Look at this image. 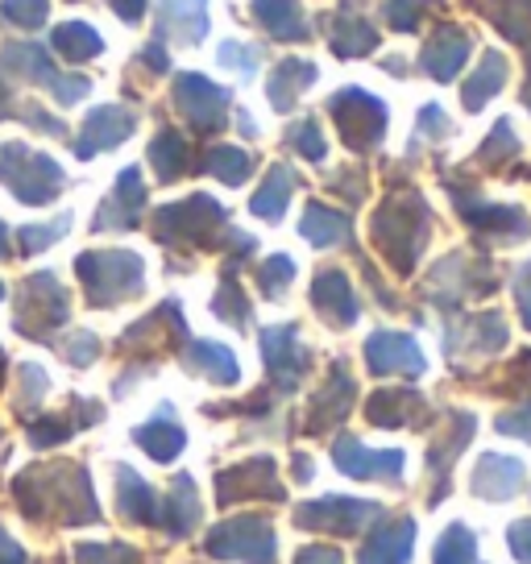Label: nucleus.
<instances>
[{
  "instance_id": "53",
  "label": "nucleus",
  "mask_w": 531,
  "mask_h": 564,
  "mask_svg": "<svg viewBox=\"0 0 531 564\" xmlns=\"http://www.w3.org/2000/svg\"><path fill=\"white\" fill-rule=\"evenodd\" d=\"M63 357L72 361V366H91L96 357H100V340L91 333H75L67 345H63Z\"/></svg>"
},
{
  "instance_id": "64",
  "label": "nucleus",
  "mask_w": 531,
  "mask_h": 564,
  "mask_svg": "<svg viewBox=\"0 0 531 564\" xmlns=\"http://www.w3.org/2000/svg\"><path fill=\"white\" fill-rule=\"evenodd\" d=\"M0 300H4V282H0Z\"/></svg>"
},
{
  "instance_id": "45",
  "label": "nucleus",
  "mask_w": 531,
  "mask_h": 564,
  "mask_svg": "<svg viewBox=\"0 0 531 564\" xmlns=\"http://www.w3.org/2000/svg\"><path fill=\"white\" fill-rule=\"evenodd\" d=\"M295 279V262L286 258V253H270L262 265H258V286H262L270 300H279L286 286Z\"/></svg>"
},
{
  "instance_id": "10",
  "label": "nucleus",
  "mask_w": 531,
  "mask_h": 564,
  "mask_svg": "<svg viewBox=\"0 0 531 564\" xmlns=\"http://www.w3.org/2000/svg\"><path fill=\"white\" fill-rule=\"evenodd\" d=\"M258 345H262V366L270 387L279 394H295L300 378L307 373V349L300 340V324H274L258 336Z\"/></svg>"
},
{
  "instance_id": "49",
  "label": "nucleus",
  "mask_w": 531,
  "mask_h": 564,
  "mask_svg": "<svg viewBox=\"0 0 531 564\" xmlns=\"http://www.w3.org/2000/svg\"><path fill=\"white\" fill-rule=\"evenodd\" d=\"M67 229H72V216H58L54 225H25V229L18 232V241H21V249H25V253H37V249L54 246V241H58Z\"/></svg>"
},
{
  "instance_id": "29",
  "label": "nucleus",
  "mask_w": 531,
  "mask_h": 564,
  "mask_svg": "<svg viewBox=\"0 0 531 564\" xmlns=\"http://www.w3.org/2000/svg\"><path fill=\"white\" fill-rule=\"evenodd\" d=\"M159 523L166 528L171 540H183V535L195 531V523H199V490H195V481L187 474H178L171 481L166 498L159 502Z\"/></svg>"
},
{
  "instance_id": "27",
  "label": "nucleus",
  "mask_w": 531,
  "mask_h": 564,
  "mask_svg": "<svg viewBox=\"0 0 531 564\" xmlns=\"http://www.w3.org/2000/svg\"><path fill=\"white\" fill-rule=\"evenodd\" d=\"M175 37L183 46H195L208 37V0H162L159 9V42Z\"/></svg>"
},
{
  "instance_id": "6",
  "label": "nucleus",
  "mask_w": 531,
  "mask_h": 564,
  "mask_svg": "<svg viewBox=\"0 0 531 564\" xmlns=\"http://www.w3.org/2000/svg\"><path fill=\"white\" fill-rule=\"evenodd\" d=\"M490 291H495V270L486 258H474V253H448L427 279V300L444 312H453L465 300H481Z\"/></svg>"
},
{
  "instance_id": "52",
  "label": "nucleus",
  "mask_w": 531,
  "mask_h": 564,
  "mask_svg": "<svg viewBox=\"0 0 531 564\" xmlns=\"http://www.w3.org/2000/svg\"><path fill=\"white\" fill-rule=\"evenodd\" d=\"M258 63H262V51H258V46H241V42H225V46H220V67L253 75Z\"/></svg>"
},
{
  "instance_id": "43",
  "label": "nucleus",
  "mask_w": 531,
  "mask_h": 564,
  "mask_svg": "<svg viewBox=\"0 0 531 564\" xmlns=\"http://www.w3.org/2000/svg\"><path fill=\"white\" fill-rule=\"evenodd\" d=\"M286 145L307 162H324V154H328V141H324V133H319V124L312 117H303V121L286 129Z\"/></svg>"
},
{
  "instance_id": "1",
  "label": "nucleus",
  "mask_w": 531,
  "mask_h": 564,
  "mask_svg": "<svg viewBox=\"0 0 531 564\" xmlns=\"http://www.w3.org/2000/svg\"><path fill=\"white\" fill-rule=\"evenodd\" d=\"M432 237V208L420 192H394L373 212V246L399 274H411Z\"/></svg>"
},
{
  "instance_id": "33",
  "label": "nucleus",
  "mask_w": 531,
  "mask_h": 564,
  "mask_svg": "<svg viewBox=\"0 0 531 564\" xmlns=\"http://www.w3.org/2000/svg\"><path fill=\"white\" fill-rule=\"evenodd\" d=\"M117 514L129 523H159V494L145 486L129 465H117Z\"/></svg>"
},
{
  "instance_id": "23",
  "label": "nucleus",
  "mask_w": 531,
  "mask_h": 564,
  "mask_svg": "<svg viewBox=\"0 0 531 564\" xmlns=\"http://www.w3.org/2000/svg\"><path fill=\"white\" fill-rule=\"evenodd\" d=\"M411 547H415V523L408 514L387 519V523H373L366 531L357 564H411Z\"/></svg>"
},
{
  "instance_id": "35",
  "label": "nucleus",
  "mask_w": 531,
  "mask_h": 564,
  "mask_svg": "<svg viewBox=\"0 0 531 564\" xmlns=\"http://www.w3.org/2000/svg\"><path fill=\"white\" fill-rule=\"evenodd\" d=\"M291 195H295V171L283 166V162H274L270 171H266V183L258 187V195L249 199V212L258 216V220H283L286 204H291Z\"/></svg>"
},
{
  "instance_id": "50",
  "label": "nucleus",
  "mask_w": 531,
  "mask_h": 564,
  "mask_svg": "<svg viewBox=\"0 0 531 564\" xmlns=\"http://www.w3.org/2000/svg\"><path fill=\"white\" fill-rule=\"evenodd\" d=\"M448 133H453V124H448V117H444V108L424 105L420 108V121H415V141H411V150L424 145V141H444Z\"/></svg>"
},
{
  "instance_id": "12",
  "label": "nucleus",
  "mask_w": 531,
  "mask_h": 564,
  "mask_svg": "<svg viewBox=\"0 0 531 564\" xmlns=\"http://www.w3.org/2000/svg\"><path fill=\"white\" fill-rule=\"evenodd\" d=\"M67 319V291L58 286L54 274H34L21 286V303H18V328L34 340H46L51 328H58Z\"/></svg>"
},
{
  "instance_id": "42",
  "label": "nucleus",
  "mask_w": 531,
  "mask_h": 564,
  "mask_svg": "<svg viewBox=\"0 0 531 564\" xmlns=\"http://www.w3.org/2000/svg\"><path fill=\"white\" fill-rule=\"evenodd\" d=\"M213 312L220 319H229L232 328H249V316H253V307H249L246 291L237 286V279L220 282V291H216V300H213Z\"/></svg>"
},
{
  "instance_id": "25",
  "label": "nucleus",
  "mask_w": 531,
  "mask_h": 564,
  "mask_svg": "<svg viewBox=\"0 0 531 564\" xmlns=\"http://www.w3.org/2000/svg\"><path fill=\"white\" fill-rule=\"evenodd\" d=\"M312 307L333 328H349L361 316V303H357L354 286H349V279L340 270H319L316 282H312Z\"/></svg>"
},
{
  "instance_id": "56",
  "label": "nucleus",
  "mask_w": 531,
  "mask_h": 564,
  "mask_svg": "<svg viewBox=\"0 0 531 564\" xmlns=\"http://www.w3.org/2000/svg\"><path fill=\"white\" fill-rule=\"evenodd\" d=\"M514 303H519V316L531 328V262H523L514 270Z\"/></svg>"
},
{
  "instance_id": "58",
  "label": "nucleus",
  "mask_w": 531,
  "mask_h": 564,
  "mask_svg": "<svg viewBox=\"0 0 531 564\" xmlns=\"http://www.w3.org/2000/svg\"><path fill=\"white\" fill-rule=\"evenodd\" d=\"M142 63H145V67H154L159 75H162V70H171V54H166V42H159V37H154V42H150V46L142 51Z\"/></svg>"
},
{
  "instance_id": "38",
  "label": "nucleus",
  "mask_w": 531,
  "mask_h": 564,
  "mask_svg": "<svg viewBox=\"0 0 531 564\" xmlns=\"http://www.w3.org/2000/svg\"><path fill=\"white\" fill-rule=\"evenodd\" d=\"M51 46L63 54L67 63H84V58H96V54L105 51L100 34H96L91 25H84V21H63L51 34Z\"/></svg>"
},
{
  "instance_id": "31",
  "label": "nucleus",
  "mask_w": 531,
  "mask_h": 564,
  "mask_svg": "<svg viewBox=\"0 0 531 564\" xmlns=\"http://www.w3.org/2000/svg\"><path fill=\"white\" fill-rule=\"evenodd\" d=\"M300 237H307L316 249H333V246H349L354 237V220L345 212L328 208V204H307L300 220Z\"/></svg>"
},
{
  "instance_id": "26",
  "label": "nucleus",
  "mask_w": 531,
  "mask_h": 564,
  "mask_svg": "<svg viewBox=\"0 0 531 564\" xmlns=\"http://www.w3.org/2000/svg\"><path fill=\"white\" fill-rule=\"evenodd\" d=\"M427 415V399L420 390H378L366 399V420L373 427H420V420Z\"/></svg>"
},
{
  "instance_id": "15",
  "label": "nucleus",
  "mask_w": 531,
  "mask_h": 564,
  "mask_svg": "<svg viewBox=\"0 0 531 564\" xmlns=\"http://www.w3.org/2000/svg\"><path fill=\"white\" fill-rule=\"evenodd\" d=\"M216 498L220 507L229 502H241V498H270V502H283L286 490L279 481V469H274V457H249L241 465H232L216 477Z\"/></svg>"
},
{
  "instance_id": "3",
  "label": "nucleus",
  "mask_w": 531,
  "mask_h": 564,
  "mask_svg": "<svg viewBox=\"0 0 531 564\" xmlns=\"http://www.w3.org/2000/svg\"><path fill=\"white\" fill-rule=\"evenodd\" d=\"M229 225V212L213 195H192L154 212V237L162 246H216V232Z\"/></svg>"
},
{
  "instance_id": "40",
  "label": "nucleus",
  "mask_w": 531,
  "mask_h": 564,
  "mask_svg": "<svg viewBox=\"0 0 531 564\" xmlns=\"http://www.w3.org/2000/svg\"><path fill=\"white\" fill-rule=\"evenodd\" d=\"M204 171L216 175L220 183H229V187H241V183L253 175V154H249V150H237V145H213V150L204 154Z\"/></svg>"
},
{
  "instance_id": "20",
  "label": "nucleus",
  "mask_w": 531,
  "mask_h": 564,
  "mask_svg": "<svg viewBox=\"0 0 531 564\" xmlns=\"http://www.w3.org/2000/svg\"><path fill=\"white\" fill-rule=\"evenodd\" d=\"M328 46L340 58H366L378 51V30L370 25L361 0H340L328 18Z\"/></svg>"
},
{
  "instance_id": "59",
  "label": "nucleus",
  "mask_w": 531,
  "mask_h": 564,
  "mask_svg": "<svg viewBox=\"0 0 531 564\" xmlns=\"http://www.w3.org/2000/svg\"><path fill=\"white\" fill-rule=\"evenodd\" d=\"M112 9H117V18L129 21V25H138L145 18V0H112Z\"/></svg>"
},
{
  "instance_id": "22",
  "label": "nucleus",
  "mask_w": 531,
  "mask_h": 564,
  "mask_svg": "<svg viewBox=\"0 0 531 564\" xmlns=\"http://www.w3.org/2000/svg\"><path fill=\"white\" fill-rule=\"evenodd\" d=\"M142 208H145V183H142V171L138 166H124L121 178H117V187L108 195L100 212H96V225L91 229L105 232V229H133L138 220H142Z\"/></svg>"
},
{
  "instance_id": "44",
  "label": "nucleus",
  "mask_w": 531,
  "mask_h": 564,
  "mask_svg": "<svg viewBox=\"0 0 531 564\" xmlns=\"http://www.w3.org/2000/svg\"><path fill=\"white\" fill-rule=\"evenodd\" d=\"M514 154H519V138H514L511 121H498L495 129H490V138L481 141L478 162L481 166H502V162H511Z\"/></svg>"
},
{
  "instance_id": "61",
  "label": "nucleus",
  "mask_w": 531,
  "mask_h": 564,
  "mask_svg": "<svg viewBox=\"0 0 531 564\" xmlns=\"http://www.w3.org/2000/svg\"><path fill=\"white\" fill-rule=\"evenodd\" d=\"M291 474L300 477V481H312V460H307V457L300 453V457L291 460Z\"/></svg>"
},
{
  "instance_id": "16",
  "label": "nucleus",
  "mask_w": 531,
  "mask_h": 564,
  "mask_svg": "<svg viewBox=\"0 0 531 564\" xmlns=\"http://www.w3.org/2000/svg\"><path fill=\"white\" fill-rule=\"evenodd\" d=\"M333 465H337L345 477H357V481H399L403 477V453L399 448H382L373 453L357 436H337L333 441Z\"/></svg>"
},
{
  "instance_id": "4",
  "label": "nucleus",
  "mask_w": 531,
  "mask_h": 564,
  "mask_svg": "<svg viewBox=\"0 0 531 564\" xmlns=\"http://www.w3.org/2000/svg\"><path fill=\"white\" fill-rule=\"evenodd\" d=\"M0 183H9V192L18 195L21 204H51L54 195L63 192V166L51 154H37L21 141H9L0 150Z\"/></svg>"
},
{
  "instance_id": "28",
  "label": "nucleus",
  "mask_w": 531,
  "mask_h": 564,
  "mask_svg": "<svg viewBox=\"0 0 531 564\" xmlns=\"http://www.w3.org/2000/svg\"><path fill=\"white\" fill-rule=\"evenodd\" d=\"M319 79V70L312 58H283L279 67L270 70V79H266V100L274 112H291V108L300 105V96L312 84Z\"/></svg>"
},
{
  "instance_id": "2",
  "label": "nucleus",
  "mask_w": 531,
  "mask_h": 564,
  "mask_svg": "<svg viewBox=\"0 0 531 564\" xmlns=\"http://www.w3.org/2000/svg\"><path fill=\"white\" fill-rule=\"evenodd\" d=\"M75 274L84 282L91 307H112V303L142 295L145 265L129 249H100V253H79Z\"/></svg>"
},
{
  "instance_id": "37",
  "label": "nucleus",
  "mask_w": 531,
  "mask_h": 564,
  "mask_svg": "<svg viewBox=\"0 0 531 564\" xmlns=\"http://www.w3.org/2000/svg\"><path fill=\"white\" fill-rule=\"evenodd\" d=\"M481 13L502 37H511L519 46L531 42V0H481Z\"/></svg>"
},
{
  "instance_id": "55",
  "label": "nucleus",
  "mask_w": 531,
  "mask_h": 564,
  "mask_svg": "<svg viewBox=\"0 0 531 564\" xmlns=\"http://www.w3.org/2000/svg\"><path fill=\"white\" fill-rule=\"evenodd\" d=\"M507 544H511L514 561L531 564V519H514L511 528H507Z\"/></svg>"
},
{
  "instance_id": "63",
  "label": "nucleus",
  "mask_w": 531,
  "mask_h": 564,
  "mask_svg": "<svg viewBox=\"0 0 531 564\" xmlns=\"http://www.w3.org/2000/svg\"><path fill=\"white\" fill-rule=\"evenodd\" d=\"M9 253V232H4V225H0V258Z\"/></svg>"
},
{
  "instance_id": "19",
  "label": "nucleus",
  "mask_w": 531,
  "mask_h": 564,
  "mask_svg": "<svg viewBox=\"0 0 531 564\" xmlns=\"http://www.w3.org/2000/svg\"><path fill=\"white\" fill-rule=\"evenodd\" d=\"M474 51V34L465 25H436L432 37L424 42V54H420V67L424 75H432L436 84H453L457 70L465 67V58Z\"/></svg>"
},
{
  "instance_id": "14",
  "label": "nucleus",
  "mask_w": 531,
  "mask_h": 564,
  "mask_svg": "<svg viewBox=\"0 0 531 564\" xmlns=\"http://www.w3.org/2000/svg\"><path fill=\"white\" fill-rule=\"evenodd\" d=\"M507 349V319L498 312L457 316L444 324V352L448 357H495Z\"/></svg>"
},
{
  "instance_id": "17",
  "label": "nucleus",
  "mask_w": 531,
  "mask_h": 564,
  "mask_svg": "<svg viewBox=\"0 0 531 564\" xmlns=\"http://www.w3.org/2000/svg\"><path fill=\"white\" fill-rule=\"evenodd\" d=\"M354 399H357V382L337 361L333 373H328V382L312 394V403H307V411H303V432H307V436H319V432L337 427V423L354 411Z\"/></svg>"
},
{
  "instance_id": "62",
  "label": "nucleus",
  "mask_w": 531,
  "mask_h": 564,
  "mask_svg": "<svg viewBox=\"0 0 531 564\" xmlns=\"http://www.w3.org/2000/svg\"><path fill=\"white\" fill-rule=\"evenodd\" d=\"M523 105H528V112H531V54H528V84H523Z\"/></svg>"
},
{
  "instance_id": "54",
  "label": "nucleus",
  "mask_w": 531,
  "mask_h": 564,
  "mask_svg": "<svg viewBox=\"0 0 531 564\" xmlns=\"http://www.w3.org/2000/svg\"><path fill=\"white\" fill-rule=\"evenodd\" d=\"M72 436V427H67V420H42L30 427V441H34V448H46V444H63Z\"/></svg>"
},
{
  "instance_id": "48",
  "label": "nucleus",
  "mask_w": 531,
  "mask_h": 564,
  "mask_svg": "<svg viewBox=\"0 0 531 564\" xmlns=\"http://www.w3.org/2000/svg\"><path fill=\"white\" fill-rule=\"evenodd\" d=\"M79 564H142V552L124 544H84L75 547Z\"/></svg>"
},
{
  "instance_id": "46",
  "label": "nucleus",
  "mask_w": 531,
  "mask_h": 564,
  "mask_svg": "<svg viewBox=\"0 0 531 564\" xmlns=\"http://www.w3.org/2000/svg\"><path fill=\"white\" fill-rule=\"evenodd\" d=\"M4 21H13L18 30H42L51 18V0H4L0 4Z\"/></svg>"
},
{
  "instance_id": "39",
  "label": "nucleus",
  "mask_w": 531,
  "mask_h": 564,
  "mask_svg": "<svg viewBox=\"0 0 531 564\" xmlns=\"http://www.w3.org/2000/svg\"><path fill=\"white\" fill-rule=\"evenodd\" d=\"M150 166L159 171L162 183H175L187 171V141L175 129H162L159 138L150 141Z\"/></svg>"
},
{
  "instance_id": "34",
  "label": "nucleus",
  "mask_w": 531,
  "mask_h": 564,
  "mask_svg": "<svg viewBox=\"0 0 531 564\" xmlns=\"http://www.w3.org/2000/svg\"><path fill=\"white\" fill-rule=\"evenodd\" d=\"M183 366L192 373H204L216 387H232V382L241 378V366H237L232 349L216 345V340H192L187 352H183Z\"/></svg>"
},
{
  "instance_id": "32",
  "label": "nucleus",
  "mask_w": 531,
  "mask_h": 564,
  "mask_svg": "<svg viewBox=\"0 0 531 564\" xmlns=\"http://www.w3.org/2000/svg\"><path fill=\"white\" fill-rule=\"evenodd\" d=\"M133 441L142 444L145 453L154 460H175L178 453H183V444H187V432L175 423V406H159V415L150 423H142V427H133Z\"/></svg>"
},
{
  "instance_id": "24",
  "label": "nucleus",
  "mask_w": 531,
  "mask_h": 564,
  "mask_svg": "<svg viewBox=\"0 0 531 564\" xmlns=\"http://www.w3.org/2000/svg\"><path fill=\"white\" fill-rule=\"evenodd\" d=\"M523 477H528V465L519 457H507V453H486L478 460V469L469 477V490L486 498V502H507L523 490Z\"/></svg>"
},
{
  "instance_id": "57",
  "label": "nucleus",
  "mask_w": 531,
  "mask_h": 564,
  "mask_svg": "<svg viewBox=\"0 0 531 564\" xmlns=\"http://www.w3.org/2000/svg\"><path fill=\"white\" fill-rule=\"evenodd\" d=\"M295 564H345V561H340V552H337V547L316 544V547H303L300 556H295Z\"/></svg>"
},
{
  "instance_id": "7",
  "label": "nucleus",
  "mask_w": 531,
  "mask_h": 564,
  "mask_svg": "<svg viewBox=\"0 0 531 564\" xmlns=\"http://www.w3.org/2000/svg\"><path fill=\"white\" fill-rule=\"evenodd\" d=\"M274 528L262 514L225 519L208 531V556L216 561H246V564H274Z\"/></svg>"
},
{
  "instance_id": "36",
  "label": "nucleus",
  "mask_w": 531,
  "mask_h": 564,
  "mask_svg": "<svg viewBox=\"0 0 531 564\" xmlns=\"http://www.w3.org/2000/svg\"><path fill=\"white\" fill-rule=\"evenodd\" d=\"M502 84H507V54L486 51L478 70H474V75L465 79V88H460V105L469 108V112H478V108H486L490 96H498Z\"/></svg>"
},
{
  "instance_id": "5",
  "label": "nucleus",
  "mask_w": 531,
  "mask_h": 564,
  "mask_svg": "<svg viewBox=\"0 0 531 564\" xmlns=\"http://www.w3.org/2000/svg\"><path fill=\"white\" fill-rule=\"evenodd\" d=\"M328 117L354 154L373 150L387 133V105L366 88H340L337 96H328Z\"/></svg>"
},
{
  "instance_id": "30",
  "label": "nucleus",
  "mask_w": 531,
  "mask_h": 564,
  "mask_svg": "<svg viewBox=\"0 0 531 564\" xmlns=\"http://www.w3.org/2000/svg\"><path fill=\"white\" fill-rule=\"evenodd\" d=\"M253 21L274 42H307V18L300 0H253Z\"/></svg>"
},
{
  "instance_id": "13",
  "label": "nucleus",
  "mask_w": 531,
  "mask_h": 564,
  "mask_svg": "<svg viewBox=\"0 0 531 564\" xmlns=\"http://www.w3.org/2000/svg\"><path fill=\"white\" fill-rule=\"evenodd\" d=\"M474 427L478 420L469 411H448V427H436V436L427 444V474L436 477V494H427L432 507H441L448 498V477H453V465L465 453V444L474 441Z\"/></svg>"
},
{
  "instance_id": "18",
  "label": "nucleus",
  "mask_w": 531,
  "mask_h": 564,
  "mask_svg": "<svg viewBox=\"0 0 531 564\" xmlns=\"http://www.w3.org/2000/svg\"><path fill=\"white\" fill-rule=\"evenodd\" d=\"M361 352H366L370 373H378V378H387V373L420 378V373L427 370L424 349H420V345H415V336H408V333H373Z\"/></svg>"
},
{
  "instance_id": "11",
  "label": "nucleus",
  "mask_w": 531,
  "mask_h": 564,
  "mask_svg": "<svg viewBox=\"0 0 531 564\" xmlns=\"http://www.w3.org/2000/svg\"><path fill=\"white\" fill-rule=\"evenodd\" d=\"M382 507L366 502V498H316V502H300L295 507V528L307 531H333V535H357L361 528H370V519H378Z\"/></svg>"
},
{
  "instance_id": "9",
  "label": "nucleus",
  "mask_w": 531,
  "mask_h": 564,
  "mask_svg": "<svg viewBox=\"0 0 531 564\" xmlns=\"http://www.w3.org/2000/svg\"><path fill=\"white\" fill-rule=\"evenodd\" d=\"M175 105H178V112L187 117V124H192L195 133H220L225 121H229L232 96L225 88H216L208 75L183 70L175 79Z\"/></svg>"
},
{
  "instance_id": "21",
  "label": "nucleus",
  "mask_w": 531,
  "mask_h": 564,
  "mask_svg": "<svg viewBox=\"0 0 531 564\" xmlns=\"http://www.w3.org/2000/svg\"><path fill=\"white\" fill-rule=\"evenodd\" d=\"M133 129H138V112H129L124 105L91 108L88 121H84V133L75 141V154L79 159H96L100 150H117Z\"/></svg>"
},
{
  "instance_id": "51",
  "label": "nucleus",
  "mask_w": 531,
  "mask_h": 564,
  "mask_svg": "<svg viewBox=\"0 0 531 564\" xmlns=\"http://www.w3.org/2000/svg\"><path fill=\"white\" fill-rule=\"evenodd\" d=\"M495 427L502 432V436H514V441H531V394L519 406L502 411V415L495 420Z\"/></svg>"
},
{
  "instance_id": "60",
  "label": "nucleus",
  "mask_w": 531,
  "mask_h": 564,
  "mask_svg": "<svg viewBox=\"0 0 531 564\" xmlns=\"http://www.w3.org/2000/svg\"><path fill=\"white\" fill-rule=\"evenodd\" d=\"M0 564H30V561H25V547L13 544L4 531H0Z\"/></svg>"
},
{
  "instance_id": "47",
  "label": "nucleus",
  "mask_w": 531,
  "mask_h": 564,
  "mask_svg": "<svg viewBox=\"0 0 531 564\" xmlns=\"http://www.w3.org/2000/svg\"><path fill=\"white\" fill-rule=\"evenodd\" d=\"M427 4H432V0H387V4H382V18H387L390 30L411 34V30H420Z\"/></svg>"
},
{
  "instance_id": "41",
  "label": "nucleus",
  "mask_w": 531,
  "mask_h": 564,
  "mask_svg": "<svg viewBox=\"0 0 531 564\" xmlns=\"http://www.w3.org/2000/svg\"><path fill=\"white\" fill-rule=\"evenodd\" d=\"M432 564H481L478 556V535L465 523H448L444 535L432 547Z\"/></svg>"
},
{
  "instance_id": "8",
  "label": "nucleus",
  "mask_w": 531,
  "mask_h": 564,
  "mask_svg": "<svg viewBox=\"0 0 531 564\" xmlns=\"http://www.w3.org/2000/svg\"><path fill=\"white\" fill-rule=\"evenodd\" d=\"M453 192V204H457L460 220L469 225V229L478 232V237H490L498 246H514V241H523L531 232V220L523 208H514V204H490V199H481L478 192H460V187H448Z\"/></svg>"
}]
</instances>
